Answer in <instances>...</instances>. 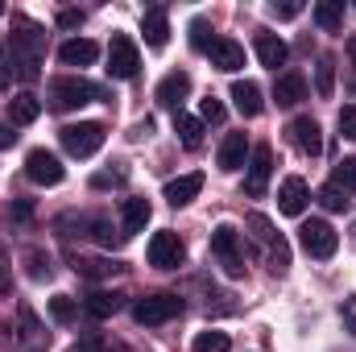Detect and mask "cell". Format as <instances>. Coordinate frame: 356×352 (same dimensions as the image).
Here are the masks:
<instances>
[{"mask_svg": "<svg viewBox=\"0 0 356 352\" xmlns=\"http://www.w3.org/2000/svg\"><path fill=\"white\" fill-rule=\"evenodd\" d=\"M315 25L327 29V33H336V29L344 25V4H340V0H319V4H315Z\"/></svg>", "mask_w": 356, "mask_h": 352, "instance_id": "obj_25", "label": "cell"}, {"mask_svg": "<svg viewBox=\"0 0 356 352\" xmlns=\"http://www.w3.org/2000/svg\"><path fill=\"white\" fill-rule=\"evenodd\" d=\"M42 58H46V33L33 25V21H13V33H8V71L25 83H33L42 75Z\"/></svg>", "mask_w": 356, "mask_h": 352, "instance_id": "obj_1", "label": "cell"}, {"mask_svg": "<svg viewBox=\"0 0 356 352\" xmlns=\"http://www.w3.org/2000/svg\"><path fill=\"white\" fill-rule=\"evenodd\" d=\"M141 33H145V42H149L154 50L166 46V38H170V21H166V8H162V4L145 8V17H141Z\"/></svg>", "mask_w": 356, "mask_h": 352, "instance_id": "obj_15", "label": "cell"}, {"mask_svg": "<svg viewBox=\"0 0 356 352\" xmlns=\"http://www.w3.org/2000/svg\"><path fill=\"white\" fill-rule=\"evenodd\" d=\"M199 191H203V175H182V178H170V182H166V203L182 207V203H191V199H195Z\"/></svg>", "mask_w": 356, "mask_h": 352, "instance_id": "obj_24", "label": "cell"}, {"mask_svg": "<svg viewBox=\"0 0 356 352\" xmlns=\"http://www.w3.org/2000/svg\"><path fill=\"white\" fill-rule=\"evenodd\" d=\"M245 158H249V141H245V133H228L224 137V145H220V170H241L245 166Z\"/></svg>", "mask_w": 356, "mask_h": 352, "instance_id": "obj_21", "label": "cell"}, {"mask_svg": "<svg viewBox=\"0 0 356 352\" xmlns=\"http://www.w3.org/2000/svg\"><path fill=\"white\" fill-rule=\"evenodd\" d=\"M0 17H4V4H0Z\"/></svg>", "mask_w": 356, "mask_h": 352, "instance_id": "obj_47", "label": "cell"}, {"mask_svg": "<svg viewBox=\"0 0 356 352\" xmlns=\"http://www.w3.org/2000/svg\"><path fill=\"white\" fill-rule=\"evenodd\" d=\"M232 104H236L241 116H261V108H266L261 88H257L253 79H236V83H232Z\"/></svg>", "mask_w": 356, "mask_h": 352, "instance_id": "obj_17", "label": "cell"}, {"mask_svg": "<svg viewBox=\"0 0 356 352\" xmlns=\"http://www.w3.org/2000/svg\"><path fill=\"white\" fill-rule=\"evenodd\" d=\"M348 58L356 63V38H348Z\"/></svg>", "mask_w": 356, "mask_h": 352, "instance_id": "obj_46", "label": "cell"}, {"mask_svg": "<svg viewBox=\"0 0 356 352\" xmlns=\"http://www.w3.org/2000/svg\"><path fill=\"white\" fill-rule=\"evenodd\" d=\"M207 58H211V67L216 71H241L245 67V46L241 42H232V38H216L211 46H207Z\"/></svg>", "mask_w": 356, "mask_h": 352, "instance_id": "obj_13", "label": "cell"}, {"mask_svg": "<svg viewBox=\"0 0 356 352\" xmlns=\"http://www.w3.org/2000/svg\"><path fill=\"white\" fill-rule=\"evenodd\" d=\"M195 352H228V336L224 332H199L195 336Z\"/></svg>", "mask_w": 356, "mask_h": 352, "instance_id": "obj_32", "label": "cell"}, {"mask_svg": "<svg viewBox=\"0 0 356 352\" xmlns=\"http://www.w3.org/2000/svg\"><path fill=\"white\" fill-rule=\"evenodd\" d=\"M25 175H29V182H38V186H58L63 182V162L54 158V154H46V150H33L29 158H25Z\"/></svg>", "mask_w": 356, "mask_h": 352, "instance_id": "obj_10", "label": "cell"}, {"mask_svg": "<svg viewBox=\"0 0 356 352\" xmlns=\"http://www.w3.org/2000/svg\"><path fill=\"white\" fill-rule=\"evenodd\" d=\"M269 175H273V150H269V145H257V150H253V158H249V178H245V191H249L253 199H257V195H266Z\"/></svg>", "mask_w": 356, "mask_h": 352, "instance_id": "obj_12", "label": "cell"}, {"mask_svg": "<svg viewBox=\"0 0 356 352\" xmlns=\"http://www.w3.org/2000/svg\"><path fill=\"white\" fill-rule=\"evenodd\" d=\"M104 91L88 83V79H79V75H63V79H54L50 83V104L58 108V112H71V108H83L91 99H99Z\"/></svg>", "mask_w": 356, "mask_h": 352, "instance_id": "obj_2", "label": "cell"}, {"mask_svg": "<svg viewBox=\"0 0 356 352\" xmlns=\"http://www.w3.org/2000/svg\"><path fill=\"white\" fill-rule=\"evenodd\" d=\"M249 228H253V237L261 241V245H277V232H273V224H269V216H261V211H249Z\"/></svg>", "mask_w": 356, "mask_h": 352, "instance_id": "obj_28", "label": "cell"}, {"mask_svg": "<svg viewBox=\"0 0 356 352\" xmlns=\"http://www.w3.org/2000/svg\"><path fill=\"white\" fill-rule=\"evenodd\" d=\"M269 13H273L277 21H290V17L302 13V4H298V0H286V4H269Z\"/></svg>", "mask_w": 356, "mask_h": 352, "instance_id": "obj_39", "label": "cell"}, {"mask_svg": "<svg viewBox=\"0 0 356 352\" xmlns=\"http://www.w3.org/2000/svg\"><path fill=\"white\" fill-rule=\"evenodd\" d=\"M29 273H33V278H46V273H50V262H46L42 253H29Z\"/></svg>", "mask_w": 356, "mask_h": 352, "instance_id": "obj_42", "label": "cell"}, {"mask_svg": "<svg viewBox=\"0 0 356 352\" xmlns=\"http://www.w3.org/2000/svg\"><path fill=\"white\" fill-rule=\"evenodd\" d=\"M13 141H17V133H13V129H8V125H0V150H8V145H13Z\"/></svg>", "mask_w": 356, "mask_h": 352, "instance_id": "obj_44", "label": "cell"}, {"mask_svg": "<svg viewBox=\"0 0 356 352\" xmlns=\"http://www.w3.org/2000/svg\"><path fill=\"white\" fill-rule=\"evenodd\" d=\"M186 91H191V75H186V71H170V75L158 83V104H162V108H178V104L186 99Z\"/></svg>", "mask_w": 356, "mask_h": 352, "instance_id": "obj_19", "label": "cell"}, {"mask_svg": "<svg viewBox=\"0 0 356 352\" xmlns=\"http://www.w3.org/2000/svg\"><path fill=\"white\" fill-rule=\"evenodd\" d=\"M79 21H83V13H79V8H63V13H58V25H63V29H75Z\"/></svg>", "mask_w": 356, "mask_h": 352, "instance_id": "obj_43", "label": "cell"}, {"mask_svg": "<svg viewBox=\"0 0 356 352\" xmlns=\"http://www.w3.org/2000/svg\"><path fill=\"white\" fill-rule=\"evenodd\" d=\"M298 245H302V253H307V257L327 262V257L340 249V237H336V228H332L327 220H307V224L298 228Z\"/></svg>", "mask_w": 356, "mask_h": 352, "instance_id": "obj_3", "label": "cell"}, {"mask_svg": "<svg viewBox=\"0 0 356 352\" xmlns=\"http://www.w3.org/2000/svg\"><path fill=\"white\" fill-rule=\"evenodd\" d=\"M145 253H149V265H158V269H178L186 257V245L178 241V232H154Z\"/></svg>", "mask_w": 356, "mask_h": 352, "instance_id": "obj_8", "label": "cell"}, {"mask_svg": "<svg viewBox=\"0 0 356 352\" xmlns=\"http://www.w3.org/2000/svg\"><path fill=\"white\" fill-rule=\"evenodd\" d=\"M211 257L224 265L232 278H241V273H245V257H241V232H236L232 224H220V228L211 232Z\"/></svg>", "mask_w": 356, "mask_h": 352, "instance_id": "obj_7", "label": "cell"}, {"mask_svg": "<svg viewBox=\"0 0 356 352\" xmlns=\"http://www.w3.org/2000/svg\"><path fill=\"white\" fill-rule=\"evenodd\" d=\"M75 352H104V336H99V332H88V336L75 344Z\"/></svg>", "mask_w": 356, "mask_h": 352, "instance_id": "obj_40", "label": "cell"}, {"mask_svg": "<svg viewBox=\"0 0 356 352\" xmlns=\"http://www.w3.org/2000/svg\"><path fill=\"white\" fill-rule=\"evenodd\" d=\"M8 83V58H4V42H0V88Z\"/></svg>", "mask_w": 356, "mask_h": 352, "instance_id": "obj_45", "label": "cell"}, {"mask_svg": "<svg viewBox=\"0 0 356 352\" xmlns=\"http://www.w3.org/2000/svg\"><path fill=\"white\" fill-rule=\"evenodd\" d=\"M88 228H91V237H95L99 245H116V241H124V237L112 228V220H104V216H99V220H88Z\"/></svg>", "mask_w": 356, "mask_h": 352, "instance_id": "obj_31", "label": "cell"}, {"mask_svg": "<svg viewBox=\"0 0 356 352\" xmlns=\"http://www.w3.org/2000/svg\"><path fill=\"white\" fill-rule=\"evenodd\" d=\"M63 150L71 154V158H91V154H99V145H104V125H95V120H79V125H67L63 133Z\"/></svg>", "mask_w": 356, "mask_h": 352, "instance_id": "obj_4", "label": "cell"}, {"mask_svg": "<svg viewBox=\"0 0 356 352\" xmlns=\"http://www.w3.org/2000/svg\"><path fill=\"white\" fill-rule=\"evenodd\" d=\"M340 319H344V332L356 336V298H344L340 303Z\"/></svg>", "mask_w": 356, "mask_h": 352, "instance_id": "obj_38", "label": "cell"}, {"mask_svg": "<svg viewBox=\"0 0 356 352\" xmlns=\"http://www.w3.org/2000/svg\"><path fill=\"white\" fill-rule=\"evenodd\" d=\"M124 178H129V170H124V166H116V170H104V175H95V178H91V186H95V191H104V186H120Z\"/></svg>", "mask_w": 356, "mask_h": 352, "instance_id": "obj_36", "label": "cell"}, {"mask_svg": "<svg viewBox=\"0 0 356 352\" xmlns=\"http://www.w3.org/2000/svg\"><path fill=\"white\" fill-rule=\"evenodd\" d=\"M75 269H79L83 278H108V273H116L120 265H116V262H108V257H88V262H79Z\"/></svg>", "mask_w": 356, "mask_h": 352, "instance_id": "obj_29", "label": "cell"}, {"mask_svg": "<svg viewBox=\"0 0 356 352\" xmlns=\"http://www.w3.org/2000/svg\"><path fill=\"white\" fill-rule=\"evenodd\" d=\"M175 315H182V298L178 294H149V298H137L133 303V319L137 323H149V328L170 323Z\"/></svg>", "mask_w": 356, "mask_h": 352, "instance_id": "obj_6", "label": "cell"}, {"mask_svg": "<svg viewBox=\"0 0 356 352\" xmlns=\"http://www.w3.org/2000/svg\"><path fill=\"white\" fill-rule=\"evenodd\" d=\"M38 116H42V99H38V95L21 91V95L8 99V125H33Z\"/></svg>", "mask_w": 356, "mask_h": 352, "instance_id": "obj_23", "label": "cell"}, {"mask_svg": "<svg viewBox=\"0 0 356 352\" xmlns=\"http://www.w3.org/2000/svg\"><path fill=\"white\" fill-rule=\"evenodd\" d=\"M319 203H323L327 211H344V207H348V191H340L336 182H327V186L319 191Z\"/></svg>", "mask_w": 356, "mask_h": 352, "instance_id": "obj_30", "label": "cell"}, {"mask_svg": "<svg viewBox=\"0 0 356 352\" xmlns=\"http://www.w3.org/2000/svg\"><path fill=\"white\" fill-rule=\"evenodd\" d=\"M199 120H203V125H220V120H224V104L207 95V99L199 104Z\"/></svg>", "mask_w": 356, "mask_h": 352, "instance_id": "obj_34", "label": "cell"}, {"mask_svg": "<svg viewBox=\"0 0 356 352\" xmlns=\"http://www.w3.org/2000/svg\"><path fill=\"white\" fill-rule=\"evenodd\" d=\"M257 58H261V67L277 71V67H286L290 50H286V42L277 33H257Z\"/></svg>", "mask_w": 356, "mask_h": 352, "instance_id": "obj_22", "label": "cell"}, {"mask_svg": "<svg viewBox=\"0 0 356 352\" xmlns=\"http://www.w3.org/2000/svg\"><path fill=\"white\" fill-rule=\"evenodd\" d=\"M149 199H124V207H120V237H133V232H141L145 224H149Z\"/></svg>", "mask_w": 356, "mask_h": 352, "instance_id": "obj_18", "label": "cell"}, {"mask_svg": "<svg viewBox=\"0 0 356 352\" xmlns=\"http://www.w3.org/2000/svg\"><path fill=\"white\" fill-rule=\"evenodd\" d=\"M273 99H277V108H294V104H302V99H307V79H302L298 71L277 75V83H273Z\"/></svg>", "mask_w": 356, "mask_h": 352, "instance_id": "obj_14", "label": "cell"}, {"mask_svg": "<svg viewBox=\"0 0 356 352\" xmlns=\"http://www.w3.org/2000/svg\"><path fill=\"white\" fill-rule=\"evenodd\" d=\"M319 95H332V63H319Z\"/></svg>", "mask_w": 356, "mask_h": 352, "instance_id": "obj_41", "label": "cell"}, {"mask_svg": "<svg viewBox=\"0 0 356 352\" xmlns=\"http://www.w3.org/2000/svg\"><path fill=\"white\" fill-rule=\"evenodd\" d=\"M120 307H124V294H116V290H91L88 298H83V311H88L91 319H108Z\"/></svg>", "mask_w": 356, "mask_h": 352, "instance_id": "obj_20", "label": "cell"}, {"mask_svg": "<svg viewBox=\"0 0 356 352\" xmlns=\"http://www.w3.org/2000/svg\"><path fill=\"white\" fill-rule=\"evenodd\" d=\"M307 203H311V186H307L298 175L282 178V186H277V207H282L286 216H302Z\"/></svg>", "mask_w": 356, "mask_h": 352, "instance_id": "obj_11", "label": "cell"}, {"mask_svg": "<svg viewBox=\"0 0 356 352\" xmlns=\"http://www.w3.org/2000/svg\"><path fill=\"white\" fill-rule=\"evenodd\" d=\"M286 133H290V141H294V150H298V154H307V158H319V154H323L319 120H311V116H294Z\"/></svg>", "mask_w": 356, "mask_h": 352, "instance_id": "obj_9", "label": "cell"}, {"mask_svg": "<svg viewBox=\"0 0 356 352\" xmlns=\"http://www.w3.org/2000/svg\"><path fill=\"white\" fill-rule=\"evenodd\" d=\"M141 71V50L129 33H112L108 42V75L112 79H133Z\"/></svg>", "mask_w": 356, "mask_h": 352, "instance_id": "obj_5", "label": "cell"}, {"mask_svg": "<svg viewBox=\"0 0 356 352\" xmlns=\"http://www.w3.org/2000/svg\"><path fill=\"white\" fill-rule=\"evenodd\" d=\"M332 182H336L340 191H356V158H344V162L336 166V175H332Z\"/></svg>", "mask_w": 356, "mask_h": 352, "instance_id": "obj_33", "label": "cell"}, {"mask_svg": "<svg viewBox=\"0 0 356 352\" xmlns=\"http://www.w3.org/2000/svg\"><path fill=\"white\" fill-rule=\"evenodd\" d=\"M50 315H54V323H71V319L79 315V303H75L71 294H54V298H50Z\"/></svg>", "mask_w": 356, "mask_h": 352, "instance_id": "obj_27", "label": "cell"}, {"mask_svg": "<svg viewBox=\"0 0 356 352\" xmlns=\"http://www.w3.org/2000/svg\"><path fill=\"white\" fill-rule=\"evenodd\" d=\"M191 42H195V50H207L216 38H207V21H191Z\"/></svg>", "mask_w": 356, "mask_h": 352, "instance_id": "obj_37", "label": "cell"}, {"mask_svg": "<svg viewBox=\"0 0 356 352\" xmlns=\"http://www.w3.org/2000/svg\"><path fill=\"white\" fill-rule=\"evenodd\" d=\"M175 129H178V137H182L186 150H199V145H203V120H199V116H182V112H178Z\"/></svg>", "mask_w": 356, "mask_h": 352, "instance_id": "obj_26", "label": "cell"}, {"mask_svg": "<svg viewBox=\"0 0 356 352\" xmlns=\"http://www.w3.org/2000/svg\"><path fill=\"white\" fill-rule=\"evenodd\" d=\"M58 58H63V67H91L99 58V46L91 38H71V42H63Z\"/></svg>", "mask_w": 356, "mask_h": 352, "instance_id": "obj_16", "label": "cell"}, {"mask_svg": "<svg viewBox=\"0 0 356 352\" xmlns=\"http://www.w3.org/2000/svg\"><path fill=\"white\" fill-rule=\"evenodd\" d=\"M336 125H340V137H348V141H356V108H353V104H344V108H340Z\"/></svg>", "mask_w": 356, "mask_h": 352, "instance_id": "obj_35", "label": "cell"}]
</instances>
